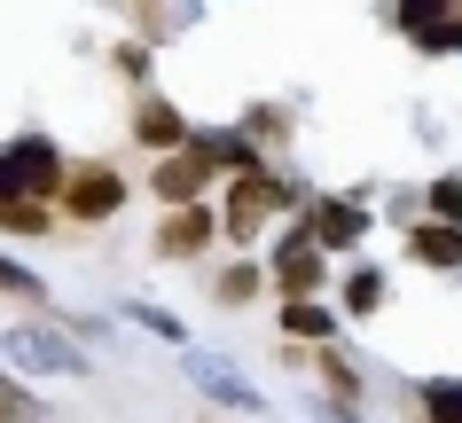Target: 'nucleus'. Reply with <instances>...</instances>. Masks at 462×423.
Returning <instances> with one entry per match:
<instances>
[{"label": "nucleus", "instance_id": "obj_1", "mask_svg": "<svg viewBox=\"0 0 462 423\" xmlns=\"http://www.w3.org/2000/svg\"><path fill=\"white\" fill-rule=\"evenodd\" d=\"M0 180H8V197H63L71 189V165L48 142H8L0 150Z\"/></svg>", "mask_w": 462, "mask_h": 423}, {"label": "nucleus", "instance_id": "obj_2", "mask_svg": "<svg viewBox=\"0 0 462 423\" xmlns=\"http://www.w3.org/2000/svg\"><path fill=\"white\" fill-rule=\"evenodd\" d=\"M282 204H291V180H274L267 165H251L244 180H227V212H219V227H227V235L244 244L251 227L267 220V212H282Z\"/></svg>", "mask_w": 462, "mask_h": 423}, {"label": "nucleus", "instance_id": "obj_3", "mask_svg": "<svg viewBox=\"0 0 462 423\" xmlns=\"http://www.w3.org/2000/svg\"><path fill=\"white\" fill-rule=\"evenodd\" d=\"M212 157L196 150H172V157H157V173H149V189H157V204H172V212H180V204H204V189H212Z\"/></svg>", "mask_w": 462, "mask_h": 423}, {"label": "nucleus", "instance_id": "obj_4", "mask_svg": "<svg viewBox=\"0 0 462 423\" xmlns=\"http://www.w3.org/2000/svg\"><path fill=\"white\" fill-rule=\"evenodd\" d=\"M125 204V173L118 165H71V189H63V212H71V220H110V212H118Z\"/></svg>", "mask_w": 462, "mask_h": 423}, {"label": "nucleus", "instance_id": "obj_5", "mask_svg": "<svg viewBox=\"0 0 462 423\" xmlns=\"http://www.w3.org/2000/svg\"><path fill=\"white\" fill-rule=\"evenodd\" d=\"M274 290H282V299H314L321 290V244L314 235H306V227H298L291 244H274Z\"/></svg>", "mask_w": 462, "mask_h": 423}, {"label": "nucleus", "instance_id": "obj_6", "mask_svg": "<svg viewBox=\"0 0 462 423\" xmlns=\"http://www.w3.org/2000/svg\"><path fill=\"white\" fill-rule=\"evenodd\" d=\"M212 235H219V212H212V204H180V212L157 220V259H196Z\"/></svg>", "mask_w": 462, "mask_h": 423}, {"label": "nucleus", "instance_id": "obj_7", "mask_svg": "<svg viewBox=\"0 0 462 423\" xmlns=\"http://www.w3.org/2000/svg\"><path fill=\"white\" fill-rule=\"evenodd\" d=\"M306 235H314L321 251H353V244L368 235V212H361L353 197H321L314 212H306Z\"/></svg>", "mask_w": 462, "mask_h": 423}, {"label": "nucleus", "instance_id": "obj_8", "mask_svg": "<svg viewBox=\"0 0 462 423\" xmlns=\"http://www.w3.org/2000/svg\"><path fill=\"white\" fill-rule=\"evenodd\" d=\"M134 142L157 150V157H172V150H189V118H180L165 95H142V110H134Z\"/></svg>", "mask_w": 462, "mask_h": 423}, {"label": "nucleus", "instance_id": "obj_9", "mask_svg": "<svg viewBox=\"0 0 462 423\" xmlns=\"http://www.w3.org/2000/svg\"><path fill=\"white\" fill-rule=\"evenodd\" d=\"M8 353H16L24 369H48V376H79V353H71V345H55V337H40V329H16V337H8Z\"/></svg>", "mask_w": 462, "mask_h": 423}, {"label": "nucleus", "instance_id": "obj_10", "mask_svg": "<svg viewBox=\"0 0 462 423\" xmlns=\"http://www.w3.org/2000/svg\"><path fill=\"white\" fill-rule=\"evenodd\" d=\"M408 251L423 259V267H462V227H447V220H415V227H408Z\"/></svg>", "mask_w": 462, "mask_h": 423}, {"label": "nucleus", "instance_id": "obj_11", "mask_svg": "<svg viewBox=\"0 0 462 423\" xmlns=\"http://www.w3.org/2000/svg\"><path fill=\"white\" fill-rule=\"evenodd\" d=\"M329 329H337V314H329V306H314V299H282V337H329Z\"/></svg>", "mask_w": 462, "mask_h": 423}, {"label": "nucleus", "instance_id": "obj_12", "mask_svg": "<svg viewBox=\"0 0 462 423\" xmlns=\"http://www.w3.org/2000/svg\"><path fill=\"white\" fill-rule=\"evenodd\" d=\"M415 408H423V423H462V376H431Z\"/></svg>", "mask_w": 462, "mask_h": 423}, {"label": "nucleus", "instance_id": "obj_13", "mask_svg": "<svg viewBox=\"0 0 462 423\" xmlns=\"http://www.w3.org/2000/svg\"><path fill=\"white\" fill-rule=\"evenodd\" d=\"M0 227L8 235H48V197H0Z\"/></svg>", "mask_w": 462, "mask_h": 423}, {"label": "nucleus", "instance_id": "obj_14", "mask_svg": "<svg viewBox=\"0 0 462 423\" xmlns=\"http://www.w3.org/2000/svg\"><path fill=\"white\" fill-rule=\"evenodd\" d=\"M345 306H353V314H376V306H384V274L353 267V274H345Z\"/></svg>", "mask_w": 462, "mask_h": 423}, {"label": "nucleus", "instance_id": "obj_15", "mask_svg": "<svg viewBox=\"0 0 462 423\" xmlns=\"http://www.w3.org/2000/svg\"><path fill=\"white\" fill-rule=\"evenodd\" d=\"M259 282H267L259 267H227V274H219V306H251V299H259Z\"/></svg>", "mask_w": 462, "mask_h": 423}, {"label": "nucleus", "instance_id": "obj_16", "mask_svg": "<svg viewBox=\"0 0 462 423\" xmlns=\"http://www.w3.org/2000/svg\"><path fill=\"white\" fill-rule=\"evenodd\" d=\"M431 220H447V227H462V173H447V180H431Z\"/></svg>", "mask_w": 462, "mask_h": 423}, {"label": "nucleus", "instance_id": "obj_17", "mask_svg": "<svg viewBox=\"0 0 462 423\" xmlns=\"http://www.w3.org/2000/svg\"><path fill=\"white\" fill-rule=\"evenodd\" d=\"M400 24H408L415 40H423V32H439V24H447V0H400Z\"/></svg>", "mask_w": 462, "mask_h": 423}, {"label": "nucleus", "instance_id": "obj_18", "mask_svg": "<svg viewBox=\"0 0 462 423\" xmlns=\"http://www.w3.org/2000/svg\"><path fill=\"white\" fill-rule=\"evenodd\" d=\"M0 290H8V299H24V306H48V290H40V274L8 267V259H0Z\"/></svg>", "mask_w": 462, "mask_h": 423}, {"label": "nucleus", "instance_id": "obj_19", "mask_svg": "<svg viewBox=\"0 0 462 423\" xmlns=\"http://www.w3.org/2000/svg\"><path fill=\"white\" fill-rule=\"evenodd\" d=\"M423 48H431V55H462V24H439V32H423Z\"/></svg>", "mask_w": 462, "mask_h": 423}, {"label": "nucleus", "instance_id": "obj_20", "mask_svg": "<svg viewBox=\"0 0 462 423\" xmlns=\"http://www.w3.org/2000/svg\"><path fill=\"white\" fill-rule=\"evenodd\" d=\"M321 376H329V384H337V392H361V376H353V369H345V361H337V353H321Z\"/></svg>", "mask_w": 462, "mask_h": 423}, {"label": "nucleus", "instance_id": "obj_21", "mask_svg": "<svg viewBox=\"0 0 462 423\" xmlns=\"http://www.w3.org/2000/svg\"><path fill=\"white\" fill-rule=\"evenodd\" d=\"M282 125H291V118H282V110H251V142H274Z\"/></svg>", "mask_w": 462, "mask_h": 423}, {"label": "nucleus", "instance_id": "obj_22", "mask_svg": "<svg viewBox=\"0 0 462 423\" xmlns=\"http://www.w3.org/2000/svg\"><path fill=\"white\" fill-rule=\"evenodd\" d=\"M0 197H8V180H0Z\"/></svg>", "mask_w": 462, "mask_h": 423}]
</instances>
